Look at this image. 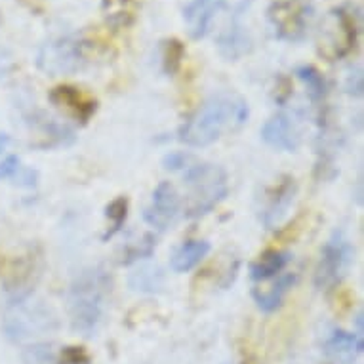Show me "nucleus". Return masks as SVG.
Wrapping results in <instances>:
<instances>
[{"label":"nucleus","mask_w":364,"mask_h":364,"mask_svg":"<svg viewBox=\"0 0 364 364\" xmlns=\"http://www.w3.org/2000/svg\"><path fill=\"white\" fill-rule=\"evenodd\" d=\"M250 107L237 94L221 92L200 105L197 113L179 128V141L189 147H208L229 132L248 122Z\"/></svg>","instance_id":"obj_1"},{"label":"nucleus","mask_w":364,"mask_h":364,"mask_svg":"<svg viewBox=\"0 0 364 364\" xmlns=\"http://www.w3.org/2000/svg\"><path fill=\"white\" fill-rule=\"evenodd\" d=\"M109 277L100 269L84 271L77 277L69 290V321L71 328L77 334L92 338L96 334L100 324L105 316V305H107Z\"/></svg>","instance_id":"obj_2"},{"label":"nucleus","mask_w":364,"mask_h":364,"mask_svg":"<svg viewBox=\"0 0 364 364\" xmlns=\"http://www.w3.org/2000/svg\"><path fill=\"white\" fill-rule=\"evenodd\" d=\"M4 334L12 341L38 340L44 336H54L60 328V321L48 305L36 299L19 298L8 305L4 318H2Z\"/></svg>","instance_id":"obj_3"},{"label":"nucleus","mask_w":364,"mask_h":364,"mask_svg":"<svg viewBox=\"0 0 364 364\" xmlns=\"http://www.w3.org/2000/svg\"><path fill=\"white\" fill-rule=\"evenodd\" d=\"M183 181L189 187L186 214L187 218H200L218 206L229 193L227 173L221 166L206 162H191L183 170Z\"/></svg>","instance_id":"obj_4"},{"label":"nucleus","mask_w":364,"mask_h":364,"mask_svg":"<svg viewBox=\"0 0 364 364\" xmlns=\"http://www.w3.org/2000/svg\"><path fill=\"white\" fill-rule=\"evenodd\" d=\"M358 38L357 14L346 6L336 8L326 16L318 35V54L328 61L346 58L355 50Z\"/></svg>","instance_id":"obj_5"},{"label":"nucleus","mask_w":364,"mask_h":364,"mask_svg":"<svg viewBox=\"0 0 364 364\" xmlns=\"http://www.w3.org/2000/svg\"><path fill=\"white\" fill-rule=\"evenodd\" d=\"M353 262H355V246L343 231H334L321 250V259L315 271V287L318 290H330L338 287L347 277Z\"/></svg>","instance_id":"obj_6"},{"label":"nucleus","mask_w":364,"mask_h":364,"mask_svg":"<svg viewBox=\"0 0 364 364\" xmlns=\"http://www.w3.org/2000/svg\"><path fill=\"white\" fill-rule=\"evenodd\" d=\"M84 63H86L84 42L77 36H58L54 41H48L46 44H42L36 58L38 69L52 77L80 71Z\"/></svg>","instance_id":"obj_7"},{"label":"nucleus","mask_w":364,"mask_h":364,"mask_svg":"<svg viewBox=\"0 0 364 364\" xmlns=\"http://www.w3.org/2000/svg\"><path fill=\"white\" fill-rule=\"evenodd\" d=\"M311 12L305 0H275L267 8V21L277 38L298 42L307 35Z\"/></svg>","instance_id":"obj_8"},{"label":"nucleus","mask_w":364,"mask_h":364,"mask_svg":"<svg viewBox=\"0 0 364 364\" xmlns=\"http://www.w3.org/2000/svg\"><path fill=\"white\" fill-rule=\"evenodd\" d=\"M181 212V198H179L176 187L170 181H161L153 191L149 206L145 208V223L156 231H168L176 223Z\"/></svg>","instance_id":"obj_9"},{"label":"nucleus","mask_w":364,"mask_h":364,"mask_svg":"<svg viewBox=\"0 0 364 364\" xmlns=\"http://www.w3.org/2000/svg\"><path fill=\"white\" fill-rule=\"evenodd\" d=\"M262 139L277 151L294 153L301 145V126L296 114L281 111L263 124Z\"/></svg>","instance_id":"obj_10"},{"label":"nucleus","mask_w":364,"mask_h":364,"mask_svg":"<svg viewBox=\"0 0 364 364\" xmlns=\"http://www.w3.org/2000/svg\"><path fill=\"white\" fill-rule=\"evenodd\" d=\"M296 198V181L292 178L281 179L265 195V203L259 212V220L267 229H277L288 218Z\"/></svg>","instance_id":"obj_11"},{"label":"nucleus","mask_w":364,"mask_h":364,"mask_svg":"<svg viewBox=\"0 0 364 364\" xmlns=\"http://www.w3.org/2000/svg\"><path fill=\"white\" fill-rule=\"evenodd\" d=\"M227 0H191L183 8L186 29L193 41H200L208 35L215 16L225 8Z\"/></svg>","instance_id":"obj_12"},{"label":"nucleus","mask_w":364,"mask_h":364,"mask_svg":"<svg viewBox=\"0 0 364 364\" xmlns=\"http://www.w3.org/2000/svg\"><path fill=\"white\" fill-rule=\"evenodd\" d=\"M50 102L54 107L67 113L73 119L86 122V120L96 113V100L90 97L86 92L75 86H55L50 92Z\"/></svg>","instance_id":"obj_13"},{"label":"nucleus","mask_w":364,"mask_h":364,"mask_svg":"<svg viewBox=\"0 0 364 364\" xmlns=\"http://www.w3.org/2000/svg\"><path fill=\"white\" fill-rule=\"evenodd\" d=\"M294 282H296V275L287 271L269 281L256 282V287L252 290V298L256 301L257 309L263 313H273L279 309L287 294L290 292V288L294 287Z\"/></svg>","instance_id":"obj_14"},{"label":"nucleus","mask_w":364,"mask_h":364,"mask_svg":"<svg viewBox=\"0 0 364 364\" xmlns=\"http://www.w3.org/2000/svg\"><path fill=\"white\" fill-rule=\"evenodd\" d=\"M250 44L252 41L248 36V31L242 23V12L237 10L229 25L220 35V41H218L220 52L227 60H239L240 55H245L250 50Z\"/></svg>","instance_id":"obj_15"},{"label":"nucleus","mask_w":364,"mask_h":364,"mask_svg":"<svg viewBox=\"0 0 364 364\" xmlns=\"http://www.w3.org/2000/svg\"><path fill=\"white\" fill-rule=\"evenodd\" d=\"M364 340L355 332H343L334 330L324 343V351L332 360L340 364H353L357 357L363 353Z\"/></svg>","instance_id":"obj_16"},{"label":"nucleus","mask_w":364,"mask_h":364,"mask_svg":"<svg viewBox=\"0 0 364 364\" xmlns=\"http://www.w3.org/2000/svg\"><path fill=\"white\" fill-rule=\"evenodd\" d=\"M290 262H292V254L290 252L267 250L250 265V279L254 282L269 281V279L284 273Z\"/></svg>","instance_id":"obj_17"},{"label":"nucleus","mask_w":364,"mask_h":364,"mask_svg":"<svg viewBox=\"0 0 364 364\" xmlns=\"http://www.w3.org/2000/svg\"><path fill=\"white\" fill-rule=\"evenodd\" d=\"M210 242L206 240H189L178 246L170 257V267L173 273H189L208 256Z\"/></svg>","instance_id":"obj_18"},{"label":"nucleus","mask_w":364,"mask_h":364,"mask_svg":"<svg viewBox=\"0 0 364 364\" xmlns=\"http://www.w3.org/2000/svg\"><path fill=\"white\" fill-rule=\"evenodd\" d=\"M141 0H102L103 18L113 27H128L138 18Z\"/></svg>","instance_id":"obj_19"},{"label":"nucleus","mask_w":364,"mask_h":364,"mask_svg":"<svg viewBox=\"0 0 364 364\" xmlns=\"http://www.w3.org/2000/svg\"><path fill=\"white\" fill-rule=\"evenodd\" d=\"M128 287L139 294L161 292L164 287V273L156 265H141L128 277Z\"/></svg>","instance_id":"obj_20"},{"label":"nucleus","mask_w":364,"mask_h":364,"mask_svg":"<svg viewBox=\"0 0 364 364\" xmlns=\"http://www.w3.org/2000/svg\"><path fill=\"white\" fill-rule=\"evenodd\" d=\"M296 75L307 88L311 102H323L328 94V84H326V78L321 75V71L313 65H301L296 69Z\"/></svg>","instance_id":"obj_21"},{"label":"nucleus","mask_w":364,"mask_h":364,"mask_svg":"<svg viewBox=\"0 0 364 364\" xmlns=\"http://www.w3.org/2000/svg\"><path fill=\"white\" fill-rule=\"evenodd\" d=\"M183 55H186V48L183 44L176 38H170V41H164L161 46V63L164 73L168 75H173L181 67V61H183Z\"/></svg>","instance_id":"obj_22"},{"label":"nucleus","mask_w":364,"mask_h":364,"mask_svg":"<svg viewBox=\"0 0 364 364\" xmlns=\"http://www.w3.org/2000/svg\"><path fill=\"white\" fill-rule=\"evenodd\" d=\"M105 215H107L109 223H111V229L103 235V239H111L113 235L119 233L120 227L124 225L126 215H128V200L124 197L114 198L113 203L107 206V210H105Z\"/></svg>","instance_id":"obj_23"},{"label":"nucleus","mask_w":364,"mask_h":364,"mask_svg":"<svg viewBox=\"0 0 364 364\" xmlns=\"http://www.w3.org/2000/svg\"><path fill=\"white\" fill-rule=\"evenodd\" d=\"M155 237L153 235H145L141 240H136V242H132L130 246H126L124 250V257H122V263H132V262H138L141 257H149L155 250Z\"/></svg>","instance_id":"obj_24"},{"label":"nucleus","mask_w":364,"mask_h":364,"mask_svg":"<svg viewBox=\"0 0 364 364\" xmlns=\"http://www.w3.org/2000/svg\"><path fill=\"white\" fill-rule=\"evenodd\" d=\"M193 161V156L186 155V153H170V155L164 156V161H162V164H164V168L166 170H172V172H178V170H186Z\"/></svg>","instance_id":"obj_25"},{"label":"nucleus","mask_w":364,"mask_h":364,"mask_svg":"<svg viewBox=\"0 0 364 364\" xmlns=\"http://www.w3.org/2000/svg\"><path fill=\"white\" fill-rule=\"evenodd\" d=\"M21 162L16 155L6 156L4 161L0 162V179H14L21 170Z\"/></svg>","instance_id":"obj_26"},{"label":"nucleus","mask_w":364,"mask_h":364,"mask_svg":"<svg viewBox=\"0 0 364 364\" xmlns=\"http://www.w3.org/2000/svg\"><path fill=\"white\" fill-rule=\"evenodd\" d=\"M346 88L351 96H363V69L355 67L349 71L346 80Z\"/></svg>","instance_id":"obj_27"},{"label":"nucleus","mask_w":364,"mask_h":364,"mask_svg":"<svg viewBox=\"0 0 364 364\" xmlns=\"http://www.w3.org/2000/svg\"><path fill=\"white\" fill-rule=\"evenodd\" d=\"M88 363V355L80 349V347H69L67 351L61 355L60 364H86Z\"/></svg>","instance_id":"obj_28"},{"label":"nucleus","mask_w":364,"mask_h":364,"mask_svg":"<svg viewBox=\"0 0 364 364\" xmlns=\"http://www.w3.org/2000/svg\"><path fill=\"white\" fill-rule=\"evenodd\" d=\"M8 145H10V136H6V134H0V155L8 149Z\"/></svg>","instance_id":"obj_29"},{"label":"nucleus","mask_w":364,"mask_h":364,"mask_svg":"<svg viewBox=\"0 0 364 364\" xmlns=\"http://www.w3.org/2000/svg\"><path fill=\"white\" fill-rule=\"evenodd\" d=\"M225 364H229V363H225Z\"/></svg>","instance_id":"obj_30"}]
</instances>
